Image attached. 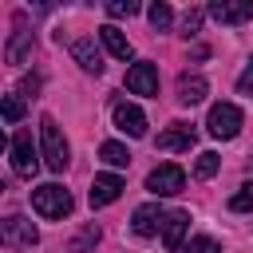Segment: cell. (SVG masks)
Masks as SVG:
<instances>
[{
	"label": "cell",
	"mask_w": 253,
	"mask_h": 253,
	"mask_svg": "<svg viewBox=\"0 0 253 253\" xmlns=\"http://www.w3.org/2000/svg\"><path fill=\"white\" fill-rule=\"evenodd\" d=\"M99 40H103V47H107L115 59H130V55H134L130 40H126V36H123L115 24H103V28H99Z\"/></svg>",
	"instance_id": "9a60e30c"
},
{
	"label": "cell",
	"mask_w": 253,
	"mask_h": 253,
	"mask_svg": "<svg viewBox=\"0 0 253 253\" xmlns=\"http://www.w3.org/2000/svg\"><path fill=\"white\" fill-rule=\"evenodd\" d=\"M186 229H190V213H186V210H170V213L162 217V245L174 253V249L182 245Z\"/></svg>",
	"instance_id": "4fadbf2b"
},
{
	"label": "cell",
	"mask_w": 253,
	"mask_h": 253,
	"mask_svg": "<svg viewBox=\"0 0 253 253\" xmlns=\"http://www.w3.org/2000/svg\"><path fill=\"white\" fill-rule=\"evenodd\" d=\"M217 166H221V158H217L213 150H202V154H198V162H194V174H198V178H213V174H217Z\"/></svg>",
	"instance_id": "44dd1931"
},
{
	"label": "cell",
	"mask_w": 253,
	"mask_h": 253,
	"mask_svg": "<svg viewBox=\"0 0 253 253\" xmlns=\"http://www.w3.org/2000/svg\"><path fill=\"white\" fill-rule=\"evenodd\" d=\"M241 123H245V115H241L237 103H213V107H210V119H206V130L225 142V138H237Z\"/></svg>",
	"instance_id": "277c9868"
},
{
	"label": "cell",
	"mask_w": 253,
	"mask_h": 253,
	"mask_svg": "<svg viewBox=\"0 0 253 253\" xmlns=\"http://www.w3.org/2000/svg\"><path fill=\"white\" fill-rule=\"evenodd\" d=\"M186 253H221V249H217V241H213V237H194Z\"/></svg>",
	"instance_id": "484cf974"
},
{
	"label": "cell",
	"mask_w": 253,
	"mask_h": 253,
	"mask_svg": "<svg viewBox=\"0 0 253 253\" xmlns=\"http://www.w3.org/2000/svg\"><path fill=\"white\" fill-rule=\"evenodd\" d=\"M111 119H115V126H119L123 134H130V138H142V134H146V115H142V107H134V103H126V99L115 103Z\"/></svg>",
	"instance_id": "8992f818"
},
{
	"label": "cell",
	"mask_w": 253,
	"mask_h": 253,
	"mask_svg": "<svg viewBox=\"0 0 253 253\" xmlns=\"http://www.w3.org/2000/svg\"><path fill=\"white\" fill-rule=\"evenodd\" d=\"M206 12L217 24H245V20H253V0H213Z\"/></svg>",
	"instance_id": "30bf717a"
},
{
	"label": "cell",
	"mask_w": 253,
	"mask_h": 253,
	"mask_svg": "<svg viewBox=\"0 0 253 253\" xmlns=\"http://www.w3.org/2000/svg\"><path fill=\"white\" fill-rule=\"evenodd\" d=\"M182 186H186V170H182V166H174V162H162V166H154V170L146 174V190H150V194H158V198L182 194Z\"/></svg>",
	"instance_id": "5b68a950"
},
{
	"label": "cell",
	"mask_w": 253,
	"mask_h": 253,
	"mask_svg": "<svg viewBox=\"0 0 253 253\" xmlns=\"http://www.w3.org/2000/svg\"><path fill=\"white\" fill-rule=\"evenodd\" d=\"M28 51H32V32H28L24 24H16V32H12L8 43H4V59H8V63H24Z\"/></svg>",
	"instance_id": "2e32d148"
},
{
	"label": "cell",
	"mask_w": 253,
	"mask_h": 253,
	"mask_svg": "<svg viewBox=\"0 0 253 253\" xmlns=\"http://www.w3.org/2000/svg\"><path fill=\"white\" fill-rule=\"evenodd\" d=\"M237 91H245V95H253V59L245 63V71L237 75Z\"/></svg>",
	"instance_id": "4316f807"
},
{
	"label": "cell",
	"mask_w": 253,
	"mask_h": 253,
	"mask_svg": "<svg viewBox=\"0 0 253 253\" xmlns=\"http://www.w3.org/2000/svg\"><path fill=\"white\" fill-rule=\"evenodd\" d=\"M8 158H12V174L16 178H32L36 170H40V150L32 146V134L28 130H16L12 134V142H8Z\"/></svg>",
	"instance_id": "3957f363"
},
{
	"label": "cell",
	"mask_w": 253,
	"mask_h": 253,
	"mask_svg": "<svg viewBox=\"0 0 253 253\" xmlns=\"http://www.w3.org/2000/svg\"><path fill=\"white\" fill-rule=\"evenodd\" d=\"M194 138H198V130H194V126L174 123V126H166V130L158 134V150H190V146H194Z\"/></svg>",
	"instance_id": "5bb4252c"
},
{
	"label": "cell",
	"mask_w": 253,
	"mask_h": 253,
	"mask_svg": "<svg viewBox=\"0 0 253 253\" xmlns=\"http://www.w3.org/2000/svg\"><path fill=\"white\" fill-rule=\"evenodd\" d=\"M206 91H210V83H206L202 75H178V103L194 107V103L206 99Z\"/></svg>",
	"instance_id": "e0dca14e"
},
{
	"label": "cell",
	"mask_w": 253,
	"mask_h": 253,
	"mask_svg": "<svg viewBox=\"0 0 253 253\" xmlns=\"http://www.w3.org/2000/svg\"><path fill=\"white\" fill-rule=\"evenodd\" d=\"M229 210H233V213H249V210H253V182H245V186L229 198Z\"/></svg>",
	"instance_id": "7402d4cb"
},
{
	"label": "cell",
	"mask_w": 253,
	"mask_h": 253,
	"mask_svg": "<svg viewBox=\"0 0 253 253\" xmlns=\"http://www.w3.org/2000/svg\"><path fill=\"white\" fill-rule=\"evenodd\" d=\"M40 241V229L24 217V213H8L4 217V245H24V249H32Z\"/></svg>",
	"instance_id": "ba28073f"
},
{
	"label": "cell",
	"mask_w": 253,
	"mask_h": 253,
	"mask_svg": "<svg viewBox=\"0 0 253 253\" xmlns=\"http://www.w3.org/2000/svg\"><path fill=\"white\" fill-rule=\"evenodd\" d=\"M71 206H75L71 194H67L63 186H55V182L32 190V210H36L40 217H47V221H63V217L71 213Z\"/></svg>",
	"instance_id": "7a4b0ae2"
},
{
	"label": "cell",
	"mask_w": 253,
	"mask_h": 253,
	"mask_svg": "<svg viewBox=\"0 0 253 253\" xmlns=\"http://www.w3.org/2000/svg\"><path fill=\"white\" fill-rule=\"evenodd\" d=\"M202 16H206L202 8H190V12L182 16V36H194V32L202 28Z\"/></svg>",
	"instance_id": "d4e9b609"
},
{
	"label": "cell",
	"mask_w": 253,
	"mask_h": 253,
	"mask_svg": "<svg viewBox=\"0 0 253 253\" xmlns=\"http://www.w3.org/2000/svg\"><path fill=\"white\" fill-rule=\"evenodd\" d=\"M20 91H24V95H36V91H40V75H28V79L20 83Z\"/></svg>",
	"instance_id": "83f0119b"
},
{
	"label": "cell",
	"mask_w": 253,
	"mask_h": 253,
	"mask_svg": "<svg viewBox=\"0 0 253 253\" xmlns=\"http://www.w3.org/2000/svg\"><path fill=\"white\" fill-rule=\"evenodd\" d=\"M40 154H43V166L55 170V174H63L67 162H71V146H67V138H63V130L51 115L40 119Z\"/></svg>",
	"instance_id": "6da1fadb"
},
{
	"label": "cell",
	"mask_w": 253,
	"mask_h": 253,
	"mask_svg": "<svg viewBox=\"0 0 253 253\" xmlns=\"http://www.w3.org/2000/svg\"><path fill=\"white\" fill-rule=\"evenodd\" d=\"M99 158H103L107 166H115V170H123V166H130V150H126L123 142H115V138L99 146Z\"/></svg>",
	"instance_id": "d6986e66"
},
{
	"label": "cell",
	"mask_w": 253,
	"mask_h": 253,
	"mask_svg": "<svg viewBox=\"0 0 253 253\" xmlns=\"http://www.w3.org/2000/svg\"><path fill=\"white\" fill-rule=\"evenodd\" d=\"M24 119V99L20 95H4V123H20Z\"/></svg>",
	"instance_id": "603a6c76"
},
{
	"label": "cell",
	"mask_w": 253,
	"mask_h": 253,
	"mask_svg": "<svg viewBox=\"0 0 253 253\" xmlns=\"http://www.w3.org/2000/svg\"><path fill=\"white\" fill-rule=\"evenodd\" d=\"M162 210H158V202H142L134 213H130V229L138 233V237H154L158 229H162Z\"/></svg>",
	"instance_id": "8fae6325"
},
{
	"label": "cell",
	"mask_w": 253,
	"mask_h": 253,
	"mask_svg": "<svg viewBox=\"0 0 253 253\" xmlns=\"http://www.w3.org/2000/svg\"><path fill=\"white\" fill-rule=\"evenodd\" d=\"M99 237H103V229H99L95 221H87V225L67 241V249H71V253H87V249H95V245H99Z\"/></svg>",
	"instance_id": "ac0fdd59"
},
{
	"label": "cell",
	"mask_w": 253,
	"mask_h": 253,
	"mask_svg": "<svg viewBox=\"0 0 253 253\" xmlns=\"http://www.w3.org/2000/svg\"><path fill=\"white\" fill-rule=\"evenodd\" d=\"M126 91L130 95H158V67L154 63H130L126 71Z\"/></svg>",
	"instance_id": "9c48e42d"
},
{
	"label": "cell",
	"mask_w": 253,
	"mask_h": 253,
	"mask_svg": "<svg viewBox=\"0 0 253 253\" xmlns=\"http://www.w3.org/2000/svg\"><path fill=\"white\" fill-rule=\"evenodd\" d=\"M146 16H150V28H154V32H166V28L174 24V8H170L166 0L150 4V12H146Z\"/></svg>",
	"instance_id": "ffe728a7"
},
{
	"label": "cell",
	"mask_w": 253,
	"mask_h": 253,
	"mask_svg": "<svg viewBox=\"0 0 253 253\" xmlns=\"http://www.w3.org/2000/svg\"><path fill=\"white\" fill-rule=\"evenodd\" d=\"M67 47H71V55H75V63H79L83 71H91V75L103 71V55H99V47H95L91 36H79V40H71Z\"/></svg>",
	"instance_id": "7c38bea8"
},
{
	"label": "cell",
	"mask_w": 253,
	"mask_h": 253,
	"mask_svg": "<svg viewBox=\"0 0 253 253\" xmlns=\"http://www.w3.org/2000/svg\"><path fill=\"white\" fill-rule=\"evenodd\" d=\"M134 12H138L134 0H111V4H107V16H111V20H123V16H134Z\"/></svg>",
	"instance_id": "cb8c5ba5"
},
{
	"label": "cell",
	"mask_w": 253,
	"mask_h": 253,
	"mask_svg": "<svg viewBox=\"0 0 253 253\" xmlns=\"http://www.w3.org/2000/svg\"><path fill=\"white\" fill-rule=\"evenodd\" d=\"M123 190H126V186H123L119 174H95V182H91V190H87V202H91V210H103V206L119 202Z\"/></svg>",
	"instance_id": "52a82bcc"
}]
</instances>
